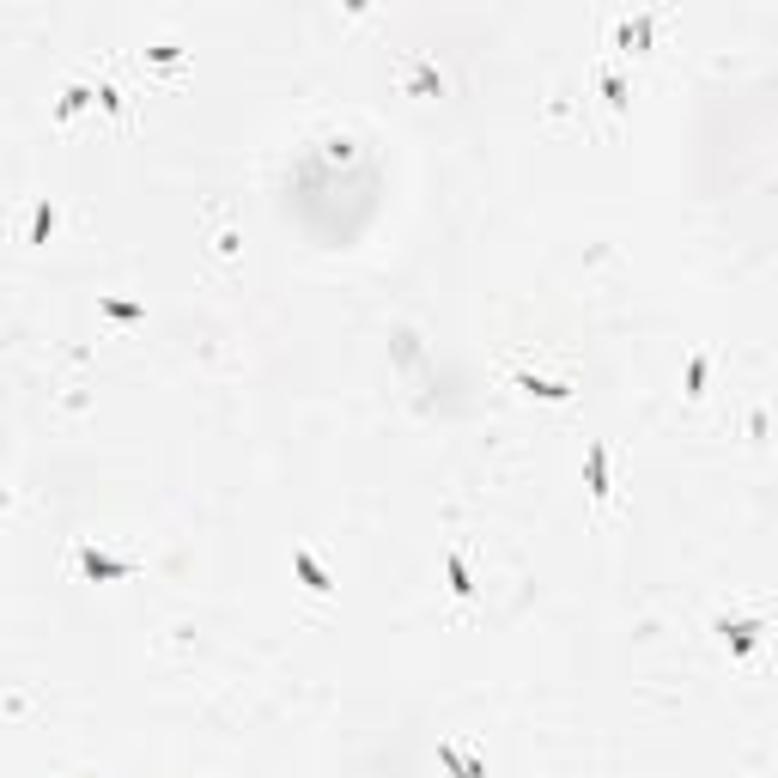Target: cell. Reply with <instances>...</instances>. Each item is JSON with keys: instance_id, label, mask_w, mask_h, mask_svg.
I'll return each mask as SVG.
<instances>
[{"instance_id": "2", "label": "cell", "mask_w": 778, "mask_h": 778, "mask_svg": "<svg viewBox=\"0 0 778 778\" xmlns=\"http://www.w3.org/2000/svg\"><path fill=\"white\" fill-rule=\"evenodd\" d=\"M718 633H724L730 657H736V663H748V657L760 651V639H766V620H760V614H748V620H718Z\"/></svg>"}, {"instance_id": "1", "label": "cell", "mask_w": 778, "mask_h": 778, "mask_svg": "<svg viewBox=\"0 0 778 778\" xmlns=\"http://www.w3.org/2000/svg\"><path fill=\"white\" fill-rule=\"evenodd\" d=\"M73 560H80V578H92V584H128L140 572V560H116V554H98V548H80Z\"/></svg>"}, {"instance_id": "15", "label": "cell", "mask_w": 778, "mask_h": 778, "mask_svg": "<svg viewBox=\"0 0 778 778\" xmlns=\"http://www.w3.org/2000/svg\"><path fill=\"white\" fill-rule=\"evenodd\" d=\"M7 505H13V493H7V487H0V511H7Z\"/></svg>"}, {"instance_id": "11", "label": "cell", "mask_w": 778, "mask_h": 778, "mask_svg": "<svg viewBox=\"0 0 778 778\" xmlns=\"http://www.w3.org/2000/svg\"><path fill=\"white\" fill-rule=\"evenodd\" d=\"M596 86H602V98H608V110H627V80H620L614 67H602L596 73Z\"/></svg>"}, {"instance_id": "3", "label": "cell", "mask_w": 778, "mask_h": 778, "mask_svg": "<svg viewBox=\"0 0 778 778\" xmlns=\"http://www.w3.org/2000/svg\"><path fill=\"white\" fill-rule=\"evenodd\" d=\"M584 487H590V499H596V505H608V499H614V475H608V444H602V438H590V444H584Z\"/></svg>"}, {"instance_id": "12", "label": "cell", "mask_w": 778, "mask_h": 778, "mask_svg": "<svg viewBox=\"0 0 778 778\" xmlns=\"http://www.w3.org/2000/svg\"><path fill=\"white\" fill-rule=\"evenodd\" d=\"M706 371H712V359H706V353H693V359H687V396H693V402L706 396Z\"/></svg>"}, {"instance_id": "9", "label": "cell", "mask_w": 778, "mask_h": 778, "mask_svg": "<svg viewBox=\"0 0 778 778\" xmlns=\"http://www.w3.org/2000/svg\"><path fill=\"white\" fill-rule=\"evenodd\" d=\"M438 92H444V73L414 55V61H408V98H438Z\"/></svg>"}, {"instance_id": "4", "label": "cell", "mask_w": 778, "mask_h": 778, "mask_svg": "<svg viewBox=\"0 0 778 778\" xmlns=\"http://www.w3.org/2000/svg\"><path fill=\"white\" fill-rule=\"evenodd\" d=\"M657 37V13H639V19H620L614 25V49H627V55H645Z\"/></svg>"}, {"instance_id": "10", "label": "cell", "mask_w": 778, "mask_h": 778, "mask_svg": "<svg viewBox=\"0 0 778 778\" xmlns=\"http://www.w3.org/2000/svg\"><path fill=\"white\" fill-rule=\"evenodd\" d=\"M55 219H61V213H55V201H37V213H31V231H25V244H31V250H37V244H49Z\"/></svg>"}, {"instance_id": "7", "label": "cell", "mask_w": 778, "mask_h": 778, "mask_svg": "<svg viewBox=\"0 0 778 778\" xmlns=\"http://www.w3.org/2000/svg\"><path fill=\"white\" fill-rule=\"evenodd\" d=\"M444 584H450V596L462 608L475 602V572H469V560H462V548H444Z\"/></svg>"}, {"instance_id": "13", "label": "cell", "mask_w": 778, "mask_h": 778, "mask_svg": "<svg viewBox=\"0 0 778 778\" xmlns=\"http://www.w3.org/2000/svg\"><path fill=\"white\" fill-rule=\"evenodd\" d=\"M92 98H98L92 86H67V98H61V110H55V116H61V122H67V116H80V110H86Z\"/></svg>"}, {"instance_id": "6", "label": "cell", "mask_w": 778, "mask_h": 778, "mask_svg": "<svg viewBox=\"0 0 778 778\" xmlns=\"http://www.w3.org/2000/svg\"><path fill=\"white\" fill-rule=\"evenodd\" d=\"M511 383L523 389V396H535V402H572V389H578V383H560V377H535V371H511Z\"/></svg>"}, {"instance_id": "8", "label": "cell", "mask_w": 778, "mask_h": 778, "mask_svg": "<svg viewBox=\"0 0 778 778\" xmlns=\"http://www.w3.org/2000/svg\"><path fill=\"white\" fill-rule=\"evenodd\" d=\"M438 766H444V778H487V766L475 754H462L456 742H438Z\"/></svg>"}, {"instance_id": "14", "label": "cell", "mask_w": 778, "mask_h": 778, "mask_svg": "<svg viewBox=\"0 0 778 778\" xmlns=\"http://www.w3.org/2000/svg\"><path fill=\"white\" fill-rule=\"evenodd\" d=\"M104 317H110V323H140L146 310H140V304H128V298H104Z\"/></svg>"}, {"instance_id": "5", "label": "cell", "mask_w": 778, "mask_h": 778, "mask_svg": "<svg viewBox=\"0 0 778 778\" xmlns=\"http://www.w3.org/2000/svg\"><path fill=\"white\" fill-rule=\"evenodd\" d=\"M292 572H298V584H304L310 596H335V578L323 572V560L310 554V548H292Z\"/></svg>"}]
</instances>
